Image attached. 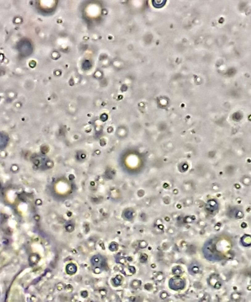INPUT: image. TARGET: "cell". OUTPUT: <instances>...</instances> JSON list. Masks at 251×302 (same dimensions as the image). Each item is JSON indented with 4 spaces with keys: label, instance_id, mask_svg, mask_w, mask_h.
Masks as SVG:
<instances>
[{
    "label": "cell",
    "instance_id": "obj_2",
    "mask_svg": "<svg viewBox=\"0 0 251 302\" xmlns=\"http://www.w3.org/2000/svg\"><path fill=\"white\" fill-rule=\"evenodd\" d=\"M185 280L180 277H175L169 281V287L174 290H181L185 287Z\"/></svg>",
    "mask_w": 251,
    "mask_h": 302
},
{
    "label": "cell",
    "instance_id": "obj_5",
    "mask_svg": "<svg viewBox=\"0 0 251 302\" xmlns=\"http://www.w3.org/2000/svg\"><path fill=\"white\" fill-rule=\"evenodd\" d=\"M173 272L174 273L176 274H180L181 273L180 268H179V269H176V268L175 269H175H173Z\"/></svg>",
    "mask_w": 251,
    "mask_h": 302
},
{
    "label": "cell",
    "instance_id": "obj_1",
    "mask_svg": "<svg viewBox=\"0 0 251 302\" xmlns=\"http://www.w3.org/2000/svg\"><path fill=\"white\" fill-rule=\"evenodd\" d=\"M218 243V239H212L206 242L203 246V253L208 260L219 261L225 258L224 252L220 250V245L219 246Z\"/></svg>",
    "mask_w": 251,
    "mask_h": 302
},
{
    "label": "cell",
    "instance_id": "obj_3",
    "mask_svg": "<svg viewBox=\"0 0 251 302\" xmlns=\"http://www.w3.org/2000/svg\"><path fill=\"white\" fill-rule=\"evenodd\" d=\"M218 208V204L215 200H210L208 201L207 205H206V209L208 211L210 212H214L217 210Z\"/></svg>",
    "mask_w": 251,
    "mask_h": 302
},
{
    "label": "cell",
    "instance_id": "obj_4",
    "mask_svg": "<svg viewBox=\"0 0 251 302\" xmlns=\"http://www.w3.org/2000/svg\"><path fill=\"white\" fill-rule=\"evenodd\" d=\"M242 243L245 246H249L251 244V238L249 236H245L242 239Z\"/></svg>",
    "mask_w": 251,
    "mask_h": 302
}]
</instances>
